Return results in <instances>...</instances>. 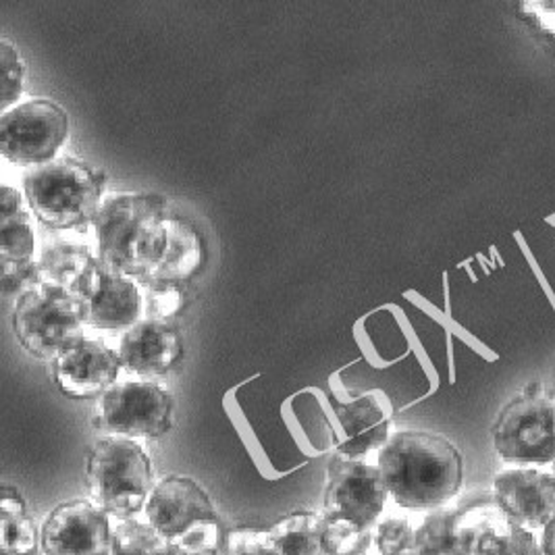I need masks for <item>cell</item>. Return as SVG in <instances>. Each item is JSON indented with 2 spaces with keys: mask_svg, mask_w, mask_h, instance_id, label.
<instances>
[{
  "mask_svg": "<svg viewBox=\"0 0 555 555\" xmlns=\"http://www.w3.org/2000/svg\"><path fill=\"white\" fill-rule=\"evenodd\" d=\"M106 177L74 156H59L24 177L31 215L49 229H77L92 223L101 208Z\"/></svg>",
  "mask_w": 555,
  "mask_h": 555,
  "instance_id": "277c9868",
  "label": "cell"
},
{
  "mask_svg": "<svg viewBox=\"0 0 555 555\" xmlns=\"http://www.w3.org/2000/svg\"><path fill=\"white\" fill-rule=\"evenodd\" d=\"M72 292L83 304L88 327L127 331L144 319V294L138 281L106 269L99 258Z\"/></svg>",
  "mask_w": 555,
  "mask_h": 555,
  "instance_id": "8fae6325",
  "label": "cell"
},
{
  "mask_svg": "<svg viewBox=\"0 0 555 555\" xmlns=\"http://www.w3.org/2000/svg\"><path fill=\"white\" fill-rule=\"evenodd\" d=\"M491 493L505 518L530 532H541L555 518V470L541 466H504Z\"/></svg>",
  "mask_w": 555,
  "mask_h": 555,
  "instance_id": "4fadbf2b",
  "label": "cell"
},
{
  "mask_svg": "<svg viewBox=\"0 0 555 555\" xmlns=\"http://www.w3.org/2000/svg\"><path fill=\"white\" fill-rule=\"evenodd\" d=\"M337 433L333 439L335 454L362 460L371 452H379L391 437L389 416L371 396L350 402H333Z\"/></svg>",
  "mask_w": 555,
  "mask_h": 555,
  "instance_id": "2e32d148",
  "label": "cell"
},
{
  "mask_svg": "<svg viewBox=\"0 0 555 555\" xmlns=\"http://www.w3.org/2000/svg\"><path fill=\"white\" fill-rule=\"evenodd\" d=\"M530 9H534L537 11V22H539V26L547 27L555 26V2H545V7H547V11L541 7V4H529ZM550 34L555 36V27L554 29H550Z\"/></svg>",
  "mask_w": 555,
  "mask_h": 555,
  "instance_id": "83f0119b",
  "label": "cell"
},
{
  "mask_svg": "<svg viewBox=\"0 0 555 555\" xmlns=\"http://www.w3.org/2000/svg\"><path fill=\"white\" fill-rule=\"evenodd\" d=\"M0 65H2V111H11L17 106L24 92L26 63L20 54V49L9 40L0 42Z\"/></svg>",
  "mask_w": 555,
  "mask_h": 555,
  "instance_id": "484cf974",
  "label": "cell"
},
{
  "mask_svg": "<svg viewBox=\"0 0 555 555\" xmlns=\"http://www.w3.org/2000/svg\"><path fill=\"white\" fill-rule=\"evenodd\" d=\"M325 520L321 512H292L271 527L279 555H325L323 552Z\"/></svg>",
  "mask_w": 555,
  "mask_h": 555,
  "instance_id": "d6986e66",
  "label": "cell"
},
{
  "mask_svg": "<svg viewBox=\"0 0 555 555\" xmlns=\"http://www.w3.org/2000/svg\"><path fill=\"white\" fill-rule=\"evenodd\" d=\"M475 555H543L539 534L505 525L502 529L485 530L477 539Z\"/></svg>",
  "mask_w": 555,
  "mask_h": 555,
  "instance_id": "603a6c76",
  "label": "cell"
},
{
  "mask_svg": "<svg viewBox=\"0 0 555 555\" xmlns=\"http://www.w3.org/2000/svg\"><path fill=\"white\" fill-rule=\"evenodd\" d=\"M173 396L152 380H126L99 402L94 427L127 439L156 441L173 429Z\"/></svg>",
  "mask_w": 555,
  "mask_h": 555,
  "instance_id": "9c48e42d",
  "label": "cell"
},
{
  "mask_svg": "<svg viewBox=\"0 0 555 555\" xmlns=\"http://www.w3.org/2000/svg\"><path fill=\"white\" fill-rule=\"evenodd\" d=\"M144 518L185 554L223 555L229 527L203 485L192 477L169 475L152 489Z\"/></svg>",
  "mask_w": 555,
  "mask_h": 555,
  "instance_id": "3957f363",
  "label": "cell"
},
{
  "mask_svg": "<svg viewBox=\"0 0 555 555\" xmlns=\"http://www.w3.org/2000/svg\"><path fill=\"white\" fill-rule=\"evenodd\" d=\"M113 518L88 498L52 507L42 532V555H111Z\"/></svg>",
  "mask_w": 555,
  "mask_h": 555,
  "instance_id": "7c38bea8",
  "label": "cell"
},
{
  "mask_svg": "<svg viewBox=\"0 0 555 555\" xmlns=\"http://www.w3.org/2000/svg\"><path fill=\"white\" fill-rule=\"evenodd\" d=\"M111 555H185L146 520H121L113 529Z\"/></svg>",
  "mask_w": 555,
  "mask_h": 555,
  "instance_id": "44dd1931",
  "label": "cell"
},
{
  "mask_svg": "<svg viewBox=\"0 0 555 555\" xmlns=\"http://www.w3.org/2000/svg\"><path fill=\"white\" fill-rule=\"evenodd\" d=\"M389 502L377 464L337 454L328 460L321 509L328 525L353 532L375 530Z\"/></svg>",
  "mask_w": 555,
  "mask_h": 555,
  "instance_id": "ba28073f",
  "label": "cell"
},
{
  "mask_svg": "<svg viewBox=\"0 0 555 555\" xmlns=\"http://www.w3.org/2000/svg\"><path fill=\"white\" fill-rule=\"evenodd\" d=\"M94 260H96V256L90 253L86 246L54 244V246H49L38 260L40 279H42V283L72 289L79 278L90 269V264Z\"/></svg>",
  "mask_w": 555,
  "mask_h": 555,
  "instance_id": "ffe728a7",
  "label": "cell"
},
{
  "mask_svg": "<svg viewBox=\"0 0 555 555\" xmlns=\"http://www.w3.org/2000/svg\"><path fill=\"white\" fill-rule=\"evenodd\" d=\"M416 527L405 514L383 516L375 527L377 555H416Z\"/></svg>",
  "mask_w": 555,
  "mask_h": 555,
  "instance_id": "cb8c5ba5",
  "label": "cell"
},
{
  "mask_svg": "<svg viewBox=\"0 0 555 555\" xmlns=\"http://www.w3.org/2000/svg\"><path fill=\"white\" fill-rule=\"evenodd\" d=\"M144 294V319L169 323L183 306V287L173 283H140Z\"/></svg>",
  "mask_w": 555,
  "mask_h": 555,
  "instance_id": "d4e9b609",
  "label": "cell"
},
{
  "mask_svg": "<svg viewBox=\"0 0 555 555\" xmlns=\"http://www.w3.org/2000/svg\"><path fill=\"white\" fill-rule=\"evenodd\" d=\"M154 485L152 457L135 439L104 435L92 443L86 457L88 500L111 518L121 522L144 514Z\"/></svg>",
  "mask_w": 555,
  "mask_h": 555,
  "instance_id": "5b68a950",
  "label": "cell"
},
{
  "mask_svg": "<svg viewBox=\"0 0 555 555\" xmlns=\"http://www.w3.org/2000/svg\"><path fill=\"white\" fill-rule=\"evenodd\" d=\"M17 344L38 360H54L86 327L83 304L72 289L40 283L26 289L13 308Z\"/></svg>",
  "mask_w": 555,
  "mask_h": 555,
  "instance_id": "8992f818",
  "label": "cell"
},
{
  "mask_svg": "<svg viewBox=\"0 0 555 555\" xmlns=\"http://www.w3.org/2000/svg\"><path fill=\"white\" fill-rule=\"evenodd\" d=\"M493 450L505 466H555V398L541 383L502 408L491 429Z\"/></svg>",
  "mask_w": 555,
  "mask_h": 555,
  "instance_id": "52a82bcc",
  "label": "cell"
},
{
  "mask_svg": "<svg viewBox=\"0 0 555 555\" xmlns=\"http://www.w3.org/2000/svg\"><path fill=\"white\" fill-rule=\"evenodd\" d=\"M117 352L129 373L152 380L167 375L183 358V341L171 323L142 319L124 333Z\"/></svg>",
  "mask_w": 555,
  "mask_h": 555,
  "instance_id": "9a60e30c",
  "label": "cell"
},
{
  "mask_svg": "<svg viewBox=\"0 0 555 555\" xmlns=\"http://www.w3.org/2000/svg\"><path fill=\"white\" fill-rule=\"evenodd\" d=\"M391 502L405 512L429 514L454 504L464 485V457L454 441L430 430L391 433L377 452Z\"/></svg>",
  "mask_w": 555,
  "mask_h": 555,
  "instance_id": "6da1fadb",
  "label": "cell"
},
{
  "mask_svg": "<svg viewBox=\"0 0 555 555\" xmlns=\"http://www.w3.org/2000/svg\"><path fill=\"white\" fill-rule=\"evenodd\" d=\"M185 555H212V554H185Z\"/></svg>",
  "mask_w": 555,
  "mask_h": 555,
  "instance_id": "f546056e",
  "label": "cell"
},
{
  "mask_svg": "<svg viewBox=\"0 0 555 555\" xmlns=\"http://www.w3.org/2000/svg\"><path fill=\"white\" fill-rule=\"evenodd\" d=\"M173 212L167 198L151 192H124L104 198L92 219L96 258L119 275L151 281L171 240Z\"/></svg>",
  "mask_w": 555,
  "mask_h": 555,
  "instance_id": "7a4b0ae2",
  "label": "cell"
},
{
  "mask_svg": "<svg viewBox=\"0 0 555 555\" xmlns=\"http://www.w3.org/2000/svg\"><path fill=\"white\" fill-rule=\"evenodd\" d=\"M539 543H541L543 555H555V518L539 532Z\"/></svg>",
  "mask_w": 555,
  "mask_h": 555,
  "instance_id": "f1b7e54d",
  "label": "cell"
},
{
  "mask_svg": "<svg viewBox=\"0 0 555 555\" xmlns=\"http://www.w3.org/2000/svg\"><path fill=\"white\" fill-rule=\"evenodd\" d=\"M477 537L457 522L455 504L423 516L416 527V555H475Z\"/></svg>",
  "mask_w": 555,
  "mask_h": 555,
  "instance_id": "ac0fdd59",
  "label": "cell"
},
{
  "mask_svg": "<svg viewBox=\"0 0 555 555\" xmlns=\"http://www.w3.org/2000/svg\"><path fill=\"white\" fill-rule=\"evenodd\" d=\"M67 111L49 99H34L2 113L0 152L20 167L52 163L69 138Z\"/></svg>",
  "mask_w": 555,
  "mask_h": 555,
  "instance_id": "30bf717a",
  "label": "cell"
},
{
  "mask_svg": "<svg viewBox=\"0 0 555 555\" xmlns=\"http://www.w3.org/2000/svg\"><path fill=\"white\" fill-rule=\"evenodd\" d=\"M121 366L119 352L81 335L52 360V379L67 398L94 400L115 387Z\"/></svg>",
  "mask_w": 555,
  "mask_h": 555,
  "instance_id": "5bb4252c",
  "label": "cell"
},
{
  "mask_svg": "<svg viewBox=\"0 0 555 555\" xmlns=\"http://www.w3.org/2000/svg\"><path fill=\"white\" fill-rule=\"evenodd\" d=\"M42 554V532L27 512L26 498L13 485L0 493V555Z\"/></svg>",
  "mask_w": 555,
  "mask_h": 555,
  "instance_id": "e0dca14e",
  "label": "cell"
},
{
  "mask_svg": "<svg viewBox=\"0 0 555 555\" xmlns=\"http://www.w3.org/2000/svg\"><path fill=\"white\" fill-rule=\"evenodd\" d=\"M31 210L0 215V260L2 267L31 262L36 250V235L31 228Z\"/></svg>",
  "mask_w": 555,
  "mask_h": 555,
  "instance_id": "7402d4cb",
  "label": "cell"
},
{
  "mask_svg": "<svg viewBox=\"0 0 555 555\" xmlns=\"http://www.w3.org/2000/svg\"><path fill=\"white\" fill-rule=\"evenodd\" d=\"M223 555H279L271 530L256 527L229 529L228 545Z\"/></svg>",
  "mask_w": 555,
  "mask_h": 555,
  "instance_id": "4316f807",
  "label": "cell"
}]
</instances>
